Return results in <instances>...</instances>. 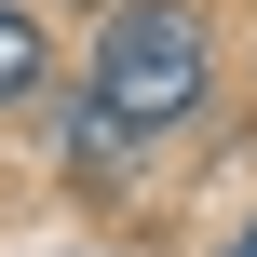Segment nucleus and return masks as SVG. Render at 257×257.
I'll return each instance as SVG.
<instances>
[{"label":"nucleus","mask_w":257,"mask_h":257,"mask_svg":"<svg viewBox=\"0 0 257 257\" xmlns=\"http://www.w3.org/2000/svg\"><path fill=\"white\" fill-rule=\"evenodd\" d=\"M122 136H176L203 108V14L190 0H108V41H95V81H81Z\"/></svg>","instance_id":"1"},{"label":"nucleus","mask_w":257,"mask_h":257,"mask_svg":"<svg viewBox=\"0 0 257 257\" xmlns=\"http://www.w3.org/2000/svg\"><path fill=\"white\" fill-rule=\"evenodd\" d=\"M27 81H41V27H27V14H14V0H0V108H14V95H27Z\"/></svg>","instance_id":"2"},{"label":"nucleus","mask_w":257,"mask_h":257,"mask_svg":"<svg viewBox=\"0 0 257 257\" xmlns=\"http://www.w3.org/2000/svg\"><path fill=\"white\" fill-rule=\"evenodd\" d=\"M217 257H257V217H244V230H230V244H217Z\"/></svg>","instance_id":"3"}]
</instances>
